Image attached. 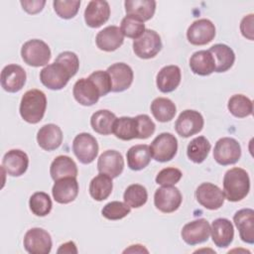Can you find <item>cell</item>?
Returning <instances> with one entry per match:
<instances>
[{"label":"cell","mask_w":254,"mask_h":254,"mask_svg":"<svg viewBox=\"0 0 254 254\" xmlns=\"http://www.w3.org/2000/svg\"><path fill=\"white\" fill-rule=\"evenodd\" d=\"M72 151L78 161L84 165L92 163L98 154V143L89 133H79L72 141Z\"/></svg>","instance_id":"cell-9"},{"label":"cell","mask_w":254,"mask_h":254,"mask_svg":"<svg viewBox=\"0 0 254 254\" xmlns=\"http://www.w3.org/2000/svg\"><path fill=\"white\" fill-rule=\"evenodd\" d=\"M58 253H77V249H76V246L74 244V242L72 241H68L66 243H64L61 245V247L58 249L57 251Z\"/></svg>","instance_id":"cell-49"},{"label":"cell","mask_w":254,"mask_h":254,"mask_svg":"<svg viewBox=\"0 0 254 254\" xmlns=\"http://www.w3.org/2000/svg\"><path fill=\"white\" fill-rule=\"evenodd\" d=\"M112 133L116 138L129 141L132 139H138V123L136 117L122 116L116 118L113 124Z\"/></svg>","instance_id":"cell-32"},{"label":"cell","mask_w":254,"mask_h":254,"mask_svg":"<svg viewBox=\"0 0 254 254\" xmlns=\"http://www.w3.org/2000/svg\"><path fill=\"white\" fill-rule=\"evenodd\" d=\"M30 210L37 216L48 215L53 207L52 199L48 193L44 191H37L33 193L29 200Z\"/></svg>","instance_id":"cell-39"},{"label":"cell","mask_w":254,"mask_h":254,"mask_svg":"<svg viewBox=\"0 0 254 254\" xmlns=\"http://www.w3.org/2000/svg\"><path fill=\"white\" fill-rule=\"evenodd\" d=\"M54 199L62 204L73 201L78 194V183L74 177H66L55 181L52 189Z\"/></svg>","instance_id":"cell-18"},{"label":"cell","mask_w":254,"mask_h":254,"mask_svg":"<svg viewBox=\"0 0 254 254\" xmlns=\"http://www.w3.org/2000/svg\"><path fill=\"white\" fill-rule=\"evenodd\" d=\"M23 244L30 254H49L53 246L50 233L40 227L29 229L24 236Z\"/></svg>","instance_id":"cell-8"},{"label":"cell","mask_w":254,"mask_h":254,"mask_svg":"<svg viewBox=\"0 0 254 254\" xmlns=\"http://www.w3.org/2000/svg\"><path fill=\"white\" fill-rule=\"evenodd\" d=\"M124 253H134V252H139V253H142V252H146L148 253V250L143 246V245H140V244H136V245H131L129 248L125 249L123 251Z\"/></svg>","instance_id":"cell-50"},{"label":"cell","mask_w":254,"mask_h":254,"mask_svg":"<svg viewBox=\"0 0 254 254\" xmlns=\"http://www.w3.org/2000/svg\"><path fill=\"white\" fill-rule=\"evenodd\" d=\"M130 210H131V207L125 202L114 200L106 203L103 206L101 210V214L106 219L119 220L127 216L130 213Z\"/></svg>","instance_id":"cell-41"},{"label":"cell","mask_w":254,"mask_h":254,"mask_svg":"<svg viewBox=\"0 0 254 254\" xmlns=\"http://www.w3.org/2000/svg\"><path fill=\"white\" fill-rule=\"evenodd\" d=\"M241 157V147L234 138H220L214 146L213 158L215 162L221 166L233 165L238 162Z\"/></svg>","instance_id":"cell-7"},{"label":"cell","mask_w":254,"mask_h":254,"mask_svg":"<svg viewBox=\"0 0 254 254\" xmlns=\"http://www.w3.org/2000/svg\"><path fill=\"white\" fill-rule=\"evenodd\" d=\"M26 78V71L21 65L15 64H8L1 71V86L7 92H18L24 87Z\"/></svg>","instance_id":"cell-16"},{"label":"cell","mask_w":254,"mask_h":254,"mask_svg":"<svg viewBox=\"0 0 254 254\" xmlns=\"http://www.w3.org/2000/svg\"><path fill=\"white\" fill-rule=\"evenodd\" d=\"M161 49V37L156 31L151 29H146L143 35L133 42V51L140 59H152L159 54Z\"/></svg>","instance_id":"cell-6"},{"label":"cell","mask_w":254,"mask_h":254,"mask_svg":"<svg viewBox=\"0 0 254 254\" xmlns=\"http://www.w3.org/2000/svg\"><path fill=\"white\" fill-rule=\"evenodd\" d=\"M53 5L54 10L59 17L63 19H71L77 14L80 6V1L56 0L53 2Z\"/></svg>","instance_id":"cell-42"},{"label":"cell","mask_w":254,"mask_h":254,"mask_svg":"<svg viewBox=\"0 0 254 254\" xmlns=\"http://www.w3.org/2000/svg\"><path fill=\"white\" fill-rule=\"evenodd\" d=\"M203 125V117L198 111L187 109L179 115L175 123V129L181 137L189 138L200 132Z\"/></svg>","instance_id":"cell-11"},{"label":"cell","mask_w":254,"mask_h":254,"mask_svg":"<svg viewBox=\"0 0 254 254\" xmlns=\"http://www.w3.org/2000/svg\"><path fill=\"white\" fill-rule=\"evenodd\" d=\"M29 166L28 155L19 149L8 151L2 159V168L11 177L24 175Z\"/></svg>","instance_id":"cell-21"},{"label":"cell","mask_w":254,"mask_h":254,"mask_svg":"<svg viewBox=\"0 0 254 254\" xmlns=\"http://www.w3.org/2000/svg\"><path fill=\"white\" fill-rule=\"evenodd\" d=\"M124 42V36L117 26H108L99 31L95 37V43L99 50L113 52L120 48Z\"/></svg>","instance_id":"cell-22"},{"label":"cell","mask_w":254,"mask_h":254,"mask_svg":"<svg viewBox=\"0 0 254 254\" xmlns=\"http://www.w3.org/2000/svg\"><path fill=\"white\" fill-rule=\"evenodd\" d=\"M116 118L117 117L113 112L107 109H101L91 115L90 125L93 131L96 133L101 135H109L112 133L113 124Z\"/></svg>","instance_id":"cell-35"},{"label":"cell","mask_w":254,"mask_h":254,"mask_svg":"<svg viewBox=\"0 0 254 254\" xmlns=\"http://www.w3.org/2000/svg\"><path fill=\"white\" fill-rule=\"evenodd\" d=\"M250 190L248 173L241 168L228 170L223 177V193L227 200L236 202L242 200Z\"/></svg>","instance_id":"cell-1"},{"label":"cell","mask_w":254,"mask_h":254,"mask_svg":"<svg viewBox=\"0 0 254 254\" xmlns=\"http://www.w3.org/2000/svg\"><path fill=\"white\" fill-rule=\"evenodd\" d=\"M126 15L134 16L145 22L150 20L156 10V1L154 0H126L124 2Z\"/></svg>","instance_id":"cell-28"},{"label":"cell","mask_w":254,"mask_h":254,"mask_svg":"<svg viewBox=\"0 0 254 254\" xmlns=\"http://www.w3.org/2000/svg\"><path fill=\"white\" fill-rule=\"evenodd\" d=\"M215 26L208 19L195 20L187 31L188 41L194 46H203L210 43L215 37Z\"/></svg>","instance_id":"cell-12"},{"label":"cell","mask_w":254,"mask_h":254,"mask_svg":"<svg viewBox=\"0 0 254 254\" xmlns=\"http://www.w3.org/2000/svg\"><path fill=\"white\" fill-rule=\"evenodd\" d=\"M123 199L126 204L133 208L143 206L148 199V192L145 187L139 184H133L127 187L124 191Z\"/></svg>","instance_id":"cell-38"},{"label":"cell","mask_w":254,"mask_h":254,"mask_svg":"<svg viewBox=\"0 0 254 254\" xmlns=\"http://www.w3.org/2000/svg\"><path fill=\"white\" fill-rule=\"evenodd\" d=\"M112 189V178L102 173L94 177L89 184V193L91 197L97 201L106 199L111 194Z\"/></svg>","instance_id":"cell-33"},{"label":"cell","mask_w":254,"mask_h":254,"mask_svg":"<svg viewBox=\"0 0 254 254\" xmlns=\"http://www.w3.org/2000/svg\"><path fill=\"white\" fill-rule=\"evenodd\" d=\"M55 62L63 64L69 70V72L71 73L72 76H74L76 74L78 67H79V60H78L77 56L74 53L68 52V51L61 53L57 57Z\"/></svg>","instance_id":"cell-46"},{"label":"cell","mask_w":254,"mask_h":254,"mask_svg":"<svg viewBox=\"0 0 254 254\" xmlns=\"http://www.w3.org/2000/svg\"><path fill=\"white\" fill-rule=\"evenodd\" d=\"M182 176L183 174L179 169L169 167L161 170L156 176L155 181L161 186H174L180 182Z\"/></svg>","instance_id":"cell-43"},{"label":"cell","mask_w":254,"mask_h":254,"mask_svg":"<svg viewBox=\"0 0 254 254\" xmlns=\"http://www.w3.org/2000/svg\"><path fill=\"white\" fill-rule=\"evenodd\" d=\"M254 15L253 14H249L245 17H243V19L241 20L240 23V31L241 34L243 35V37L249 39V40H253V22H254Z\"/></svg>","instance_id":"cell-47"},{"label":"cell","mask_w":254,"mask_h":254,"mask_svg":"<svg viewBox=\"0 0 254 254\" xmlns=\"http://www.w3.org/2000/svg\"><path fill=\"white\" fill-rule=\"evenodd\" d=\"M195 198L204 208L215 210L222 206L225 196L223 191L216 185L202 183L195 190Z\"/></svg>","instance_id":"cell-13"},{"label":"cell","mask_w":254,"mask_h":254,"mask_svg":"<svg viewBox=\"0 0 254 254\" xmlns=\"http://www.w3.org/2000/svg\"><path fill=\"white\" fill-rule=\"evenodd\" d=\"M151 155L157 162L171 161L178 151V140L172 133L159 134L150 145Z\"/></svg>","instance_id":"cell-5"},{"label":"cell","mask_w":254,"mask_h":254,"mask_svg":"<svg viewBox=\"0 0 254 254\" xmlns=\"http://www.w3.org/2000/svg\"><path fill=\"white\" fill-rule=\"evenodd\" d=\"M50 174L54 181H58L66 177L77 176V166L75 162L68 156H58L52 162L50 167Z\"/></svg>","instance_id":"cell-29"},{"label":"cell","mask_w":254,"mask_h":254,"mask_svg":"<svg viewBox=\"0 0 254 254\" xmlns=\"http://www.w3.org/2000/svg\"><path fill=\"white\" fill-rule=\"evenodd\" d=\"M190 67L195 74L205 76L215 71V63L212 55L207 50L193 53L190 59Z\"/></svg>","instance_id":"cell-27"},{"label":"cell","mask_w":254,"mask_h":254,"mask_svg":"<svg viewBox=\"0 0 254 254\" xmlns=\"http://www.w3.org/2000/svg\"><path fill=\"white\" fill-rule=\"evenodd\" d=\"M110 16V6L104 0L90 1L84 10V21L90 28H98L105 24Z\"/></svg>","instance_id":"cell-19"},{"label":"cell","mask_w":254,"mask_h":254,"mask_svg":"<svg viewBox=\"0 0 254 254\" xmlns=\"http://www.w3.org/2000/svg\"><path fill=\"white\" fill-rule=\"evenodd\" d=\"M70 77H72V75L69 70L63 64L57 62L46 65L40 72L41 82L52 90L64 88Z\"/></svg>","instance_id":"cell-4"},{"label":"cell","mask_w":254,"mask_h":254,"mask_svg":"<svg viewBox=\"0 0 254 254\" xmlns=\"http://www.w3.org/2000/svg\"><path fill=\"white\" fill-rule=\"evenodd\" d=\"M21 57L28 65L43 66L51 60V50L44 41L33 39L24 43L21 48Z\"/></svg>","instance_id":"cell-3"},{"label":"cell","mask_w":254,"mask_h":254,"mask_svg":"<svg viewBox=\"0 0 254 254\" xmlns=\"http://www.w3.org/2000/svg\"><path fill=\"white\" fill-rule=\"evenodd\" d=\"M124 169V159L116 150H107L103 152L97 161V170L114 179L121 175Z\"/></svg>","instance_id":"cell-17"},{"label":"cell","mask_w":254,"mask_h":254,"mask_svg":"<svg viewBox=\"0 0 254 254\" xmlns=\"http://www.w3.org/2000/svg\"><path fill=\"white\" fill-rule=\"evenodd\" d=\"M183 200L180 190L173 186H162L156 190L154 194V204L160 211L171 213L176 211Z\"/></svg>","instance_id":"cell-10"},{"label":"cell","mask_w":254,"mask_h":254,"mask_svg":"<svg viewBox=\"0 0 254 254\" xmlns=\"http://www.w3.org/2000/svg\"><path fill=\"white\" fill-rule=\"evenodd\" d=\"M210 148L211 145L209 141L204 136H198L189 143L187 148V155L189 159L193 163L200 164L206 159Z\"/></svg>","instance_id":"cell-36"},{"label":"cell","mask_w":254,"mask_h":254,"mask_svg":"<svg viewBox=\"0 0 254 254\" xmlns=\"http://www.w3.org/2000/svg\"><path fill=\"white\" fill-rule=\"evenodd\" d=\"M150 109L155 119L159 122L171 121L177 112L175 103L166 97L155 98L151 103Z\"/></svg>","instance_id":"cell-34"},{"label":"cell","mask_w":254,"mask_h":254,"mask_svg":"<svg viewBox=\"0 0 254 254\" xmlns=\"http://www.w3.org/2000/svg\"><path fill=\"white\" fill-rule=\"evenodd\" d=\"M120 30L123 36L136 40L143 35L146 29L143 21L134 16L126 15L121 21Z\"/></svg>","instance_id":"cell-40"},{"label":"cell","mask_w":254,"mask_h":254,"mask_svg":"<svg viewBox=\"0 0 254 254\" xmlns=\"http://www.w3.org/2000/svg\"><path fill=\"white\" fill-rule=\"evenodd\" d=\"M88 78L91 79L93 83L97 86L100 92V96H104L111 91V80L107 71H104V70L93 71L88 76Z\"/></svg>","instance_id":"cell-44"},{"label":"cell","mask_w":254,"mask_h":254,"mask_svg":"<svg viewBox=\"0 0 254 254\" xmlns=\"http://www.w3.org/2000/svg\"><path fill=\"white\" fill-rule=\"evenodd\" d=\"M210 234L213 243L219 248L230 245L234 237V228L227 218H216L210 226Z\"/></svg>","instance_id":"cell-24"},{"label":"cell","mask_w":254,"mask_h":254,"mask_svg":"<svg viewBox=\"0 0 254 254\" xmlns=\"http://www.w3.org/2000/svg\"><path fill=\"white\" fill-rule=\"evenodd\" d=\"M111 80V91L121 92L128 89L134 78L132 68L125 63H115L106 70Z\"/></svg>","instance_id":"cell-15"},{"label":"cell","mask_w":254,"mask_h":254,"mask_svg":"<svg viewBox=\"0 0 254 254\" xmlns=\"http://www.w3.org/2000/svg\"><path fill=\"white\" fill-rule=\"evenodd\" d=\"M20 4L22 5L23 9L29 14H37L41 12L46 4L45 0H32V1H21Z\"/></svg>","instance_id":"cell-48"},{"label":"cell","mask_w":254,"mask_h":254,"mask_svg":"<svg viewBox=\"0 0 254 254\" xmlns=\"http://www.w3.org/2000/svg\"><path fill=\"white\" fill-rule=\"evenodd\" d=\"M47 97L40 89H30L24 93L20 102V115L28 123H39L46 112Z\"/></svg>","instance_id":"cell-2"},{"label":"cell","mask_w":254,"mask_h":254,"mask_svg":"<svg viewBox=\"0 0 254 254\" xmlns=\"http://www.w3.org/2000/svg\"><path fill=\"white\" fill-rule=\"evenodd\" d=\"M138 123V139H147L155 132L156 125L147 114H139L136 116Z\"/></svg>","instance_id":"cell-45"},{"label":"cell","mask_w":254,"mask_h":254,"mask_svg":"<svg viewBox=\"0 0 254 254\" xmlns=\"http://www.w3.org/2000/svg\"><path fill=\"white\" fill-rule=\"evenodd\" d=\"M210 235V225L204 218H199L188 222L184 225L181 236L189 245H195L207 241Z\"/></svg>","instance_id":"cell-14"},{"label":"cell","mask_w":254,"mask_h":254,"mask_svg":"<svg viewBox=\"0 0 254 254\" xmlns=\"http://www.w3.org/2000/svg\"><path fill=\"white\" fill-rule=\"evenodd\" d=\"M37 142L45 151L58 149L63 142L62 129L53 123L44 125L37 133Z\"/></svg>","instance_id":"cell-25"},{"label":"cell","mask_w":254,"mask_h":254,"mask_svg":"<svg viewBox=\"0 0 254 254\" xmlns=\"http://www.w3.org/2000/svg\"><path fill=\"white\" fill-rule=\"evenodd\" d=\"M128 167L133 171H140L146 168L152 158L150 147L146 144L132 146L126 154Z\"/></svg>","instance_id":"cell-31"},{"label":"cell","mask_w":254,"mask_h":254,"mask_svg":"<svg viewBox=\"0 0 254 254\" xmlns=\"http://www.w3.org/2000/svg\"><path fill=\"white\" fill-rule=\"evenodd\" d=\"M181 68L178 65H166L162 67L157 74V87L163 93L172 92L181 83Z\"/></svg>","instance_id":"cell-26"},{"label":"cell","mask_w":254,"mask_h":254,"mask_svg":"<svg viewBox=\"0 0 254 254\" xmlns=\"http://www.w3.org/2000/svg\"><path fill=\"white\" fill-rule=\"evenodd\" d=\"M227 108L233 116L244 118L252 114L253 103L250 98L243 94H234L229 98Z\"/></svg>","instance_id":"cell-37"},{"label":"cell","mask_w":254,"mask_h":254,"mask_svg":"<svg viewBox=\"0 0 254 254\" xmlns=\"http://www.w3.org/2000/svg\"><path fill=\"white\" fill-rule=\"evenodd\" d=\"M72 94L74 99L83 106H91L95 104L100 97V92L97 86L88 77L79 78L75 81L72 88Z\"/></svg>","instance_id":"cell-20"},{"label":"cell","mask_w":254,"mask_h":254,"mask_svg":"<svg viewBox=\"0 0 254 254\" xmlns=\"http://www.w3.org/2000/svg\"><path fill=\"white\" fill-rule=\"evenodd\" d=\"M235 226L239 230V236L243 242L254 243V210L242 208L233 215Z\"/></svg>","instance_id":"cell-23"},{"label":"cell","mask_w":254,"mask_h":254,"mask_svg":"<svg viewBox=\"0 0 254 254\" xmlns=\"http://www.w3.org/2000/svg\"><path fill=\"white\" fill-rule=\"evenodd\" d=\"M215 63V71L224 72L234 64L235 54L233 50L224 44H215L208 50Z\"/></svg>","instance_id":"cell-30"}]
</instances>
